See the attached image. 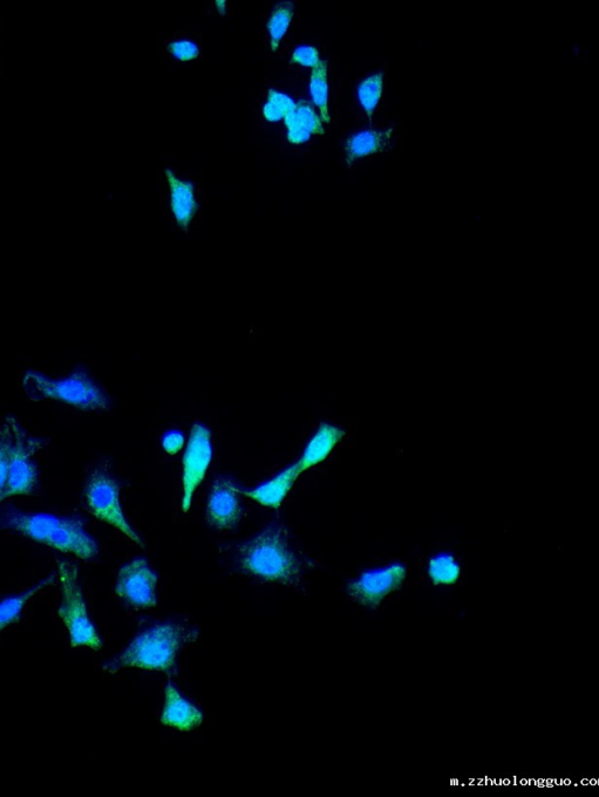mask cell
I'll use <instances>...</instances> for the list:
<instances>
[{"mask_svg":"<svg viewBox=\"0 0 599 797\" xmlns=\"http://www.w3.org/2000/svg\"><path fill=\"white\" fill-rule=\"evenodd\" d=\"M299 474L301 473H299L297 463H295L294 466L284 470L283 473L265 483V485L243 492V494L260 502L265 507L278 508L287 497L292 486H294Z\"/></svg>","mask_w":599,"mask_h":797,"instance_id":"obj_16","label":"cell"},{"mask_svg":"<svg viewBox=\"0 0 599 797\" xmlns=\"http://www.w3.org/2000/svg\"><path fill=\"white\" fill-rule=\"evenodd\" d=\"M216 4H217V9H219L221 15L222 16L226 15V2H220L219 0V2H216Z\"/></svg>","mask_w":599,"mask_h":797,"instance_id":"obj_29","label":"cell"},{"mask_svg":"<svg viewBox=\"0 0 599 797\" xmlns=\"http://www.w3.org/2000/svg\"><path fill=\"white\" fill-rule=\"evenodd\" d=\"M243 574L265 582L296 587L302 579V563L281 528L262 531L237 550Z\"/></svg>","mask_w":599,"mask_h":797,"instance_id":"obj_2","label":"cell"},{"mask_svg":"<svg viewBox=\"0 0 599 797\" xmlns=\"http://www.w3.org/2000/svg\"><path fill=\"white\" fill-rule=\"evenodd\" d=\"M292 63H296L305 67L315 68L321 63L319 59V52L315 47L301 46L292 54Z\"/></svg>","mask_w":599,"mask_h":797,"instance_id":"obj_26","label":"cell"},{"mask_svg":"<svg viewBox=\"0 0 599 797\" xmlns=\"http://www.w3.org/2000/svg\"><path fill=\"white\" fill-rule=\"evenodd\" d=\"M166 176L170 188V207H172L176 222L182 229H188L197 211L195 190L192 183L182 181L169 169Z\"/></svg>","mask_w":599,"mask_h":797,"instance_id":"obj_14","label":"cell"},{"mask_svg":"<svg viewBox=\"0 0 599 797\" xmlns=\"http://www.w3.org/2000/svg\"><path fill=\"white\" fill-rule=\"evenodd\" d=\"M168 49L176 59L181 61L195 60L200 54L199 47L193 42H189V40L174 42L169 45Z\"/></svg>","mask_w":599,"mask_h":797,"instance_id":"obj_25","label":"cell"},{"mask_svg":"<svg viewBox=\"0 0 599 797\" xmlns=\"http://www.w3.org/2000/svg\"><path fill=\"white\" fill-rule=\"evenodd\" d=\"M292 17H294V5L291 3H279L272 11L268 24L272 51H276L281 44L285 33L289 30Z\"/></svg>","mask_w":599,"mask_h":797,"instance_id":"obj_22","label":"cell"},{"mask_svg":"<svg viewBox=\"0 0 599 797\" xmlns=\"http://www.w3.org/2000/svg\"><path fill=\"white\" fill-rule=\"evenodd\" d=\"M410 568L399 560L380 563L377 567L367 569L346 587L347 596L363 608L377 610L387 599L403 590Z\"/></svg>","mask_w":599,"mask_h":797,"instance_id":"obj_6","label":"cell"},{"mask_svg":"<svg viewBox=\"0 0 599 797\" xmlns=\"http://www.w3.org/2000/svg\"><path fill=\"white\" fill-rule=\"evenodd\" d=\"M83 506L88 513L117 528L129 540L144 547L141 538L129 526L120 504V486L104 466L95 468L86 480Z\"/></svg>","mask_w":599,"mask_h":797,"instance_id":"obj_7","label":"cell"},{"mask_svg":"<svg viewBox=\"0 0 599 797\" xmlns=\"http://www.w3.org/2000/svg\"><path fill=\"white\" fill-rule=\"evenodd\" d=\"M425 575L433 587H453L462 576L460 558L452 551H437L425 561Z\"/></svg>","mask_w":599,"mask_h":797,"instance_id":"obj_15","label":"cell"},{"mask_svg":"<svg viewBox=\"0 0 599 797\" xmlns=\"http://www.w3.org/2000/svg\"><path fill=\"white\" fill-rule=\"evenodd\" d=\"M58 576L61 585V603L58 615L70 633L72 647L86 646L94 651L102 647L97 629L88 616L86 602L78 581V569L74 565L61 562Z\"/></svg>","mask_w":599,"mask_h":797,"instance_id":"obj_5","label":"cell"},{"mask_svg":"<svg viewBox=\"0 0 599 797\" xmlns=\"http://www.w3.org/2000/svg\"><path fill=\"white\" fill-rule=\"evenodd\" d=\"M285 125H287L289 131L288 140L294 143V145H301V143L310 140L311 134L306 132L301 124H299L295 112L285 118Z\"/></svg>","mask_w":599,"mask_h":797,"instance_id":"obj_27","label":"cell"},{"mask_svg":"<svg viewBox=\"0 0 599 797\" xmlns=\"http://www.w3.org/2000/svg\"><path fill=\"white\" fill-rule=\"evenodd\" d=\"M296 110V104L292 99L281 92L269 91L268 104L263 108L264 118L269 121L285 119Z\"/></svg>","mask_w":599,"mask_h":797,"instance_id":"obj_23","label":"cell"},{"mask_svg":"<svg viewBox=\"0 0 599 797\" xmlns=\"http://www.w3.org/2000/svg\"><path fill=\"white\" fill-rule=\"evenodd\" d=\"M344 435L342 429L330 424H322L317 433L313 435L309 445L306 446L301 460L297 462L299 473L305 472L328 458L333 448L343 440Z\"/></svg>","mask_w":599,"mask_h":797,"instance_id":"obj_13","label":"cell"},{"mask_svg":"<svg viewBox=\"0 0 599 797\" xmlns=\"http://www.w3.org/2000/svg\"><path fill=\"white\" fill-rule=\"evenodd\" d=\"M158 576L145 558L129 562L119 571L115 594L136 609L153 608L156 604Z\"/></svg>","mask_w":599,"mask_h":797,"instance_id":"obj_9","label":"cell"},{"mask_svg":"<svg viewBox=\"0 0 599 797\" xmlns=\"http://www.w3.org/2000/svg\"><path fill=\"white\" fill-rule=\"evenodd\" d=\"M241 515V502L234 483L227 479H217L211 487L207 504V520L210 526L219 530H231L237 526Z\"/></svg>","mask_w":599,"mask_h":797,"instance_id":"obj_11","label":"cell"},{"mask_svg":"<svg viewBox=\"0 0 599 797\" xmlns=\"http://www.w3.org/2000/svg\"><path fill=\"white\" fill-rule=\"evenodd\" d=\"M310 90L313 102L321 111L322 119L328 124L330 122L329 114V91H328V65L326 61L321 60V63L315 68H312Z\"/></svg>","mask_w":599,"mask_h":797,"instance_id":"obj_20","label":"cell"},{"mask_svg":"<svg viewBox=\"0 0 599 797\" xmlns=\"http://www.w3.org/2000/svg\"><path fill=\"white\" fill-rule=\"evenodd\" d=\"M0 529L13 530L61 553L91 561L99 553L97 542L87 533L83 521L44 513L0 510Z\"/></svg>","mask_w":599,"mask_h":797,"instance_id":"obj_1","label":"cell"},{"mask_svg":"<svg viewBox=\"0 0 599 797\" xmlns=\"http://www.w3.org/2000/svg\"><path fill=\"white\" fill-rule=\"evenodd\" d=\"M203 721V714L195 705L181 696L178 688L168 681L166 687L165 706L161 714L163 725L175 730L189 732L199 727Z\"/></svg>","mask_w":599,"mask_h":797,"instance_id":"obj_12","label":"cell"},{"mask_svg":"<svg viewBox=\"0 0 599 797\" xmlns=\"http://www.w3.org/2000/svg\"><path fill=\"white\" fill-rule=\"evenodd\" d=\"M45 441L27 433L20 439L15 459H13L8 478L0 492V503L12 496L33 495L38 492L39 474L33 456L45 446Z\"/></svg>","mask_w":599,"mask_h":797,"instance_id":"obj_8","label":"cell"},{"mask_svg":"<svg viewBox=\"0 0 599 797\" xmlns=\"http://www.w3.org/2000/svg\"><path fill=\"white\" fill-rule=\"evenodd\" d=\"M31 400H56L83 412L107 411L110 400L86 371L77 369L63 379H51L42 373L27 371L22 380Z\"/></svg>","mask_w":599,"mask_h":797,"instance_id":"obj_4","label":"cell"},{"mask_svg":"<svg viewBox=\"0 0 599 797\" xmlns=\"http://www.w3.org/2000/svg\"><path fill=\"white\" fill-rule=\"evenodd\" d=\"M197 633L187 626L161 623L141 632L120 656L106 664L104 670L118 672L127 667L146 671L172 670L183 646L195 642Z\"/></svg>","mask_w":599,"mask_h":797,"instance_id":"obj_3","label":"cell"},{"mask_svg":"<svg viewBox=\"0 0 599 797\" xmlns=\"http://www.w3.org/2000/svg\"><path fill=\"white\" fill-rule=\"evenodd\" d=\"M24 429L12 417H0V492L8 478L9 470L17 453Z\"/></svg>","mask_w":599,"mask_h":797,"instance_id":"obj_18","label":"cell"},{"mask_svg":"<svg viewBox=\"0 0 599 797\" xmlns=\"http://www.w3.org/2000/svg\"><path fill=\"white\" fill-rule=\"evenodd\" d=\"M391 139L392 131H378V129L355 134L346 143V158L349 161H356L379 154L390 146Z\"/></svg>","mask_w":599,"mask_h":797,"instance_id":"obj_17","label":"cell"},{"mask_svg":"<svg viewBox=\"0 0 599 797\" xmlns=\"http://www.w3.org/2000/svg\"><path fill=\"white\" fill-rule=\"evenodd\" d=\"M56 581V574L43 579L42 582L34 585L33 588L22 592V594L13 595L0 599V631L8 628L9 625L15 624L22 617V613L27 603L43 589L50 587Z\"/></svg>","mask_w":599,"mask_h":797,"instance_id":"obj_19","label":"cell"},{"mask_svg":"<svg viewBox=\"0 0 599 797\" xmlns=\"http://www.w3.org/2000/svg\"><path fill=\"white\" fill-rule=\"evenodd\" d=\"M211 455L213 447H211L210 432L202 425H195L183 458V512L189 510L195 490L207 473Z\"/></svg>","mask_w":599,"mask_h":797,"instance_id":"obj_10","label":"cell"},{"mask_svg":"<svg viewBox=\"0 0 599 797\" xmlns=\"http://www.w3.org/2000/svg\"><path fill=\"white\" fill-rule=\"evenodd\" d=\"M384 74L377 73L365 79L358 87V99L367 117L372 119L376 112L381 95H383Z\"/></svg>","mask_w":599,"mask_h":797,"instance_id":"obj_21","label":"cell"},{"mask_svg":"<svg viewBox=\"0 0 599 797\" xmlns=\"http://www.w3.org/2000/svg\"><path fill=\"white\" fill-rule=\"evenodd\" d=\"M295 115L299 124H301L306 132L317 135L324 134L322 120L321 118H318L316 112L312 110V107L308 101L298 102L296 105Z\"/></svg>","mask_w":599,"mask_h":797,"instance_id":"obj_24","label":"cell"},{"mask_svg":"<svg viewBox=\"0 0 599 797\" xmlns=\"http://www.w3.org/2000/svg\"><path fill=\"white\" fill-rule=\"evenodd\" d=\"M185 444V437L180 432H169L163 437L162 446L168 454H176Z\"/></svg>","mask_w":599,"mask_h":797,"instance_id":"obj_28","label":"cell"}]
</instances>
